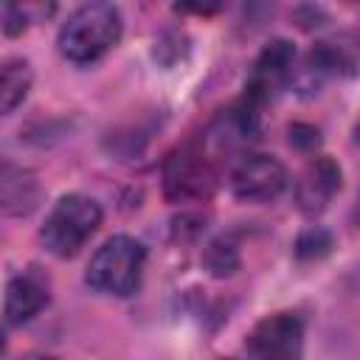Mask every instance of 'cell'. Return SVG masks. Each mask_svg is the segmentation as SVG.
I'll list each match as a JSON object with an SVG mask.
<instances>
[{"instance_id": "obj_18", "label": "cell", "mask_w": 360, "mask_h": 360, "mask_svg": "<svg viewBox=\"0 0 360 360\" xmlns=\"http://www.w3.org/2000/svg\"><path fill=\"white\" fill-rule=\"evenodd\" d=\"M222 360H236V357H222Z\"/></svg>"}, {"instance_id": "obj_15", "label": "cell", "mask_w": 360, "mask_h": 360, "mask_svg": "<svg viewBox=\"0 0 360 360\" xmlns=\"http://www.w3.org/2000/svg\"><path fill=\"white\" fill-rule=\"evenodd\" d=\"M290 143H295L298 149H315L318 146V129L304 127V124H292L290 127Z\"/></svg>"}, {"instance_id": "obj_8", "label": "cell", "mask_w": 360, "mask_h": 360, "mask_svg": "<svg viewBox=\"0 0 360 360\" xmlns=\"http://www.w3.org/2000/svg\"><path fill=\"white\" fill-rule=\"evenodd\" d=\"M338 188H340V169H338V163L332 158H315L301 172L298 183H295L298 208L307 211V214L323 211Z\"/></svg>"}, {"instance_id": "obj_4", "label": "cell", "mask_w": 360, "mask_h": 360, "mask_svg": "<svg viewBox=\"0 0 360 360\" xmlns=\"http://www.w3.org/2000/svg\"><path fill=\"white\" fill-rule=\"evenodd\" d=\"M214 186H217L214 163L200 146L188 143L169 155L163 166V191L169 200L174 202L202 200L214 191Z\"/></svg>"}, {"instance_id": "obj_1", "label": "cell", "mask_w": 360, "mask_h": 360, "mask_svg": "<svg viewBox=\"0 0 360 360\" xmlns=\"http://www.w3.org/2000/svg\"><path fill=\"white\" fill-rule=\"evenodd\" d=\"M121 11L112 3H84L59 28V51L70 62H96L121 39Z\"/></svg>"}, {"instance_id": "obj_5", "label": "cell", "mask_w": 360, "mask_h": 360, "mask_svg": "<svg viewBox=\"0 0 360 360\" xmlns=\"http://www.w3.org/2000/svg\"><path fill=\"white\" fill-rule=\"evenodd\" d=\"M245 346L250 360H301L304 323L295 312L267 315L250 329Z\"/></svg>"}, {"instance_id": "obj_14", "label": "cell", "mask_w": 360, "mask_h": 360, "mask_svg": "<svg viewBox=\"0 0 360 360\" xmlns=\"http://www.w3.org/2000/svg\"><path fill=\"white\" fill-rule=\"evenodd\" d=\"M329 248H332V236H329L323 228H309V231H304V233L298 236V242H295V253H298L301 259L323 256V253H329Z\"/></svg>"}, {"instance_id": "obj_13", "label": "cell", "mask_w": 360, "mask_h": 360, "mask_svg": "<svg viewBox=\"0 0 360 360\" xmlns=\"http://www.w3.org/2000/svg\"><path fill=\"white\" fill-rule=\"evenodd\" d=\"M205 267L214 276H231L239 267V256H236V250L228 242H214L205 250Z\"/></svg>"}, {"instance_id": "obj_9", "label": "cell", "mask_w": 360, "mask_h": 360, "mask_svg": "<svg viewBox=\"0 0 360 360\" xmlns=\"http://www.w3.org/2000/svg\"><path fill=\"white\" fill-rule=\"evenodd\" d=\"M48 304V290L34 276H17L6 287V321L20 326Z\"/></svg>"}, {"instance_id": "obj_7", "label": "cell", "mask_w": 360, "mask_h": 360, "mask_svg": "<svg viewBox=\"0 0 360 360\" xmlns=\"http://www.w3.org/2000/svg\"><path fill=\"white\" fill-rule=\"evenodd\" d=\"M292 59H295V51L287 39H273L259 53V59L253 62V70L248 76V84H245V107L250 112H256L262 104H267L276 96V90L287 82Z\"/></svg>"}, {"instance_id": "obj_17", "label": "cell", "mask_w": 360, "mask_h": 360, "mask_svg": "<svg viewBox=\"0 0 360 360\" xmlns=\"http://www.w3.org/2000/svg\"><path fill=\"white\" fill-rule=\"evenodd\" d=\"M0 352H3V332H0Z\"/></svg>"}, {"instance_id": "obj_10", "label": "cell", "mask_w": 360, "mask_h": 360, "mask_svg": "<svg viewBox=\"0 0 360 360\" xmlns=\"http://www.w3.org/2000/svg\"><path fill=\"white\" fill-rule=\"evenodd\" d=\"M31 90V68L20 56L0 59V115L17 110Z\"/></svg>"}, {"instance_id": "obj_11", "label": "cell", "mask_w": 360, "mask_h": 360, "mask_svg": "<svg viewBox=\"0 0 360 360\" xmlns=\"http://www.w3.org/2000/svg\"><path fill=\"white\" fill-rule=\"evenodd\" d=\"M312 65H318V70L354 73V68H357L354 45H346V42H318L312 48Z\"/></svg>"}, {"instance_id": "obj_16", "label": "cell", "mask_w": 360, "mask_h": 360, "mask_svg": "<svg viewBox=\"0 0 360 360\" xmlns=\"http://www.w3.org/2000/svg\"><path fill=\"white\" fill-rule=\"evenodd\" d=\"M25 360H53V357H42V354H31V357H25Z\"/></svg>"}, {"instance_id": "obj_6", "label": "cell", "mask_w": 360, "mask_h": 360, "mask_svg": "<svg viewBox=\"0 0 360 360\" xmlns=\"http://www.w3.org/2000/svg\"><path fill=\"white\" fill-rule=\"evenodd\" d=\"M290 177L281 160L270 155H248L231 172V188L245 202H267L287 188Z\"/></svg>"}, {"instance_id": "obj_3", "label": "cell", "mask_w": 360, "mask_h": 360, "mask_svg": "<svg viewBox=\"0 0 360 360\" xmlns=\"http://www.w3.org/2000/svg\"><path fill=\"white\" fill-rule=\"evenodd\" d=\"M146 250L138 239L118 233L110 236L87 264V284L104 295H132L141 284Z\"/></svg>"}, {"instance_id": "obj_2", "label": "cell", "mask_w": 360, "mask_h": 360, "mask_svg": "<svg viewBox=\"0 0 360 360\" xmlns=\"http://www.w3.org/2000/svg\"><path fill=\"white\" fill-rule=\"evenodd\" d=\"M98 225H101V205L93 197L65 194L45 217L39 228V239L53 256L70 259L87 245V239L98 231Z\"/></svg>"}, {"instance_id": "obj_12", "label": "cell", "mask_w": 360, "mask_h": 360, "mask_svg": "<svg viewBox=\"0 0 360 360\" xmlns=\"http://www.w3.org/2000/svg\"><path fill=\"white\" fill-rule=\"evenodd\" d=\"M31 191H34V186L22 172L0 169V205H11L14 202L17 208H22V205H28Z\"/></svg>"}]
</instances>
